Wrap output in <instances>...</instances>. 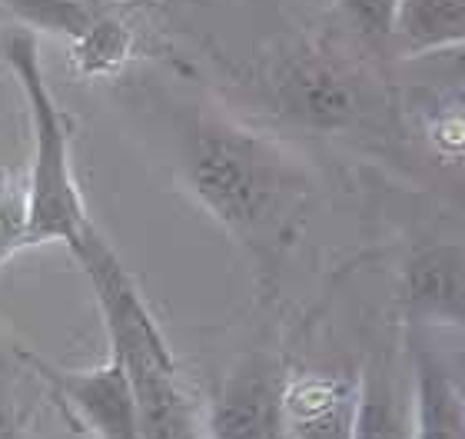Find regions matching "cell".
Returning <instances> with one entry per match:
<instances>
[{"instance_id": "1", "label": "cell", "mask_w": 465, "mask_h": 439, "mask_svg": "<svg viewBox=\"0 0 465 439\" xmlns=\"http://www.w3.org/2000/svg\"><path fill=\"white\" fill-rule=\"evenodd\" d=\"M70 254L94 286L110 336V353H116L130 376L143 439H203L193 396L186 393L173 353L114 246L97 226H90L70 246Z\"/></svg>"}, {"instance_id": "2", "label": "cell", "mask_w": 465, "mask_h": 439, "mask_svg": "<svg viewBox=\"0 0 465 439\" xmlns=\"http://www.w3.org/2000/svg\"><path fill=\"white\" fill-rule=\"evenodd\" d=\"M186 176L196 200L246 244L282 234L302 194L300 170L270 140L216 117L196 124Z\"/></svg>"}, {"instance_id": "3", "label": "cell", "mask_w": 465, "mask_h": 439, "mask_svg": "<svg viewBox=\"0 0 465 439\" xmlns=\"http://www.w3.org/2000/svg\"><path fill=\"white\" fill-rule=\"evenodd\" d=\"M0 50H4V64L14 70V77L24 90L30 134H34V156L27 166V246L34 250V246L64 244L70 250L94 226L84 194H80L77 174H74V127L47 84L37 34L24 27L10 30L0 40Z\"/></svg>"}, {"instance_id": "4", "label": "cell", "mask_w": 465, "mask_h": 439, "mask_svg": "<svg viewBox=\"0 0 465 439\" xmlns=\"http://www.w3.org/2000/svg\"><path fill=\"white\" fill-rule=\"evenodd\" d=\"M143 0H0L24 30H47L70 44L84 77H110L134 54V17Z\"/></svg>"}, {"instance_id": "5", "label": "cell", "mask_w": 465, "mask_h": 439, "mask_svg": "<svg viewBox=\"0 0 465 439\" xmlns=\"http://www.w3.org/2000/svg\"><path fill=\"white\" fill-rule=\"evenodd\" d=\"M272 100L286 120L316 130L352 127L366 114L362 80L320 50H302L282 60L272 77Z\"/></svg>"}, {"instance_id": "6", "label": "cell", "mask_w": 465, "mask_h": 439, "mask_svg": "<svg viewBox=\"0 0 465 439\" xmlns=\"http://www.w3.org/2000/svg\"><path fill=\"white\" fill-rule=\"evenodd\" d=\"M37 370L50 383L54 396L64 403V410H70V416L87 433L97 439H143L134 386L116 353L90 370H60L47 363H37Z\"/></svg>"}, {"instance_id": "7", "label": "cell", "mask_w": 465, "mask_h": 439, "mask_svg": "<svg viewBox=\"0 0 465 439\" xmlns=\"http://www.w3.org/2000/svg\"><path fill=\"white\" fill-rule=\"evenodd\" d=\"M286 383L266 356H250L226 376L206 423V439H280Z\"/></svg>"}, {"instance_id": "8", "label": "cell", "mask_w": 465, "mask_h": 439, "mask_svg": "<svg viewBox=\"0 0 465 439\" xmlns=\"http://www.w3.org/2000/svg\"><path fill=\"white\" fill-rule=\"evenodd\" d=\"M406 300L426 316H465V254L429 246L406 270Z\"/></svg>"}, {"instance_id": "9", "label": "cell", "mask_w": 465, "mask_h": 439, "mask_svg": "<svg viewBox=\"0 0 465 439\" xmlns=\"http://www.w3.org/2000/svg\"><path fill=\"white\" fill-rule=\"evenodd\" d=\"M412 439H465V403L456 383L429 353H416V423Z\"/></svg>"}, {"instance_id": "10", "label": "cell", "mask_w": 465, "mask_h": 439, "mask_svg": "<svg viewBox=\"0 0 465 439\" xmlns=\"http://www.w3.org/2000/svg\"><path fill=\"white\" fill-rule=\"evenodd\" d=\"M392 34L409 54H439L465 44V0H399Z\"/></svg>"}, {"instance_id": "11", "label": "cell", "mask_w": 465, "mask_h": 439, "mask_svg": "<svg viewBox=\"0 0 465 439\" xmlns=\"http://www.w3.org/2000/svg\"><path fill=\"white\" fill-rule=\"evenodd\" d=\"M349 439H412L409 416L386 366H369L349 420Z\"/></svg>"}, {"instance_id": "12", "label": "cell", "mask_w": 465, "mask_h": 439, "mask_svg": "<svg viewBox=\"0 0 465 439\" xmlns=\"http://www.w3.org/2000/svg\"><path fill=\"white\" fill-rule=\"evenodd\" d=\"M30 186L27 170L0 166V266L30 250Z\"/></svg>"}, {"instance_id": "13", "label": "cell", "mask_w": 465, "mask_h": 439, "mask_svg": "<svg viewBox=\"0 0 465 439\" xmlns=\"http://www.w3.org/2000/svg\"><path fill=\"white\" fill-rule=\"evenodd\" d=\"M349 17L356 20L366 34L376 37H392V17H396L399 0H342Z\"/></svg>"}, {"instance_id": "14", "label": "cell", "mask_w": 465, "mask_h": 439, "mask_svg": "<svg viewBox=\"0 0 465 439\" xmlns=\"http://www.w3.org/2000/svg\"><path fill=\"white\" fill-rule=\"evenodd\" d=\"M446 57H452V60H449L452 74H456V77H465V44H462V47H452Z\"/></svg>"}, {"instance_id": "15", "label": "cell", "mask_w": 465, "mask_h": 439, "mask_svg": "<svg viewBox=\"0 0 465 439\" xmlns=\"http://www.w3.org/2000/svg\"><path fill=\"white\" fill-rule=\"evenodd\" d=\"M4 20H10V17H7V14H4V7H0V24H4Z\"/></svg>"}, {"instance_id": "16", "label": "cell", "mask_w": 465, "mask_h": 439, "mask_svg": "<svg viewBox=\"0 0 465 439\" xmlns=\"http://www.w3.org/2000/svg\"><path fill=\"white\" fill-rule=\"evenodd\" d=\"M0 360H4V340H0Z\"/></svg>"}, {"instance_id": "17", "label": "cell", "mask_w": 465, "mask_h": 439, "mask_svg": "<svg viewBox=\"0 0 465 439\" xmlns=\"http://www.w3.org/2000/svg\"><path fill=\"white\" fill-rule=\"evenodd\" d=\"M280 439H286V433H282V436H280Z\"/></svg>"}]
</instances>
